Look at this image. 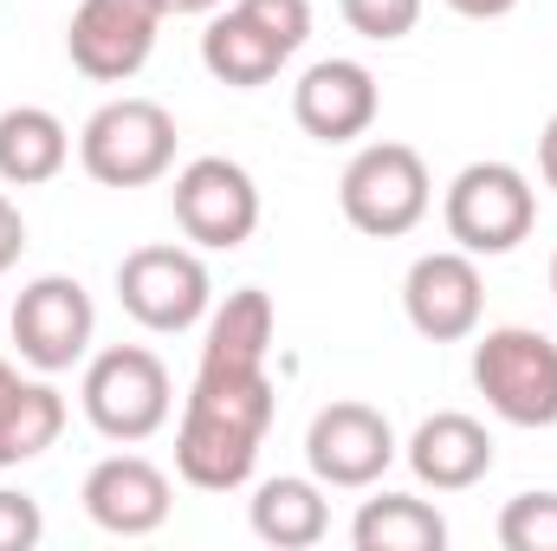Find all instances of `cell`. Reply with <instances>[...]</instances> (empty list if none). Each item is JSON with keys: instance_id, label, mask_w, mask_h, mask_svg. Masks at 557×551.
<instances>
[{"instance_id": "1", "label": "cell", "mask_w": 557, "mask_h": 551, "mask_svg": "<svg viewBox=\"0 0 557 551\" xmlns=\"http://www.w3.org/2000/svg\"><path fill=\"white\" fill-rule=\"evenodd\" d=\"M278 311L260 285L227 292V305L208 318V344L188 383V403L175 421V474L201 493H234L253 480L267 428H273V357Z\"/></svg>"}, {"instance_id": "2", "label": "cell", "mask_w": 557, "mask_h": 551, "mask_svg": "<svg viewBox=\"0 0 557 551\" xmlns=\"http://www.w3.org/2000/svg\"><path fill=\"white\" fill-rule=\"evenodd\" d=\"M78 403L85 421L104 434V441H124L137 448L149 434L169 428L175 415V383H169V364L149 351V344H111L85 364V383H78Z\"/></svg>"}, {"instance_id": "3", "label": "cell", "mask_w": 557, "mask_h": 551, "mask_svg": "<svg viewBox=\"0 0 557 551\" xmlns=\"http://www.w3.org/2000/svg\"><path fill=\"white\" fill-rule=\"evenodd\" d=\"M337 208L357 234L370 241H403L416 234L434 208V182H428V162L409 143H363L344 175H337Z\"/></svg>"}, {"instance_id": "4", "label": "cell", "mask_w": 557, "mask_h": 551, "mask_svg": "<svg viewBox=\"0 0 557 551\" xmlns=\"http://www.w3.org/2000/svg\"><path fill=\"white\" fill-rule=\"evenodd\" d=\"M441 221H447V234H454L460 254L499 260V254H512L519 241H532V228H539V188H532V175L512 169V162H467V169L447 182Z\"/></svg>"}, {"instance_id": "5", "label": "cell", "mask_w": 557, "mask_h": 551, "mask_svg": "<svg viewBox=\"0 0 557 551\" xmlns=\"http://www.w3.org/2000/svg\"><path fill=\"white\" fill-rule=\"evenodd\" d=\"M473 390L512 428L557 421V344L532 325H493L473 344Z\"/></svg>"}, {"instance_id": "6", "label": "cell", "mask_w": 557, "mask_h": 551, "mask_svg": "<svg viewBox=\"0 0 557 551\" xmlns=\"http://www.w3.org/2000/svg\"><path fill=\"white\" fill-rule=\"evenodd\" d=\"M78 162L104 188H149L175 169V118L156 98H111L85 118Z\"/></svg>"}, {"instance_id": "7", "label": "cell", "mask_w": 557, "mask_h": 551, "mask_svg": "<svg viewBox=\"0 0 557 551\" xmlns=\"http://www.w3.org/2000/svg\"><path fill=\"white\" fill-rule=\"evenodd\" d=\"M91 338H98V305L72 273H39L33 285H20V298H13L20 364H33L39 377H59L91 357Z\"/></svg>"}, {"instance_id": "8", "label": "cell", "mask_w": 557, "mask_h": 551, "mask_svg": "<svg viewBox=\"0 0 557 551\" xmlns=\"http://www.w3.org/2000/svg\"><path fill=\"white\" fill-rule=\"evenodd\" d=\"M169 208H175V228L208 254H234L260 228V188L234 156H195L188 169H175Z\"/></svg>"}, {"instance_id": "9", "label": "cell", "mask_w": 557, "mask_h": 551, "mask_svg": "<svg viewBox=\"0 0 557 551\" xmlns=\"http://www.w3.org/2000/svg\"><path fill=\"white\" fill-rule=\"evenodd\" d=\"M117 305L143 331H195L214 305V279L195 247H137L117 267Z\"/></svg>"}, {"instance_id": "10", "label": "cell", "mask_w": 557, "mask_h": 551, "mask_svg": "<svg viewBox=\"0 0 557 551\" xmlns=\"http://www.w3.org/2000/svg\"><path fill=\"white\" fill-rule=\"evenodd\" d=\"M396 428L376 403H324L305 428V461H311V480L324 487H344V493H363L389 474L396 461Z\"/></svg>"}, {"instance_id": "11", "label": "cell", "mask_w": 557, "mask_h": 551, "mask_svg": "<svg viewBox=\"0 0 557 551\" xmlns=\"http://www.w3.org/2000/svg\"><path fill=\"white\" fill-rule=\"evenodd\" d=\"M162 0H78L65 26V52L91 85H131L162 33Z\"/></svg>"}, {"instance_id": "12", "label": "cell", "mask_w": 557, "mask_h": 551, "mask_svg": "<svg viewBox=\"0 0 557 551\" xmlns=\"http://www.w3.org/2000/svg\"><path fill=\"white\" fill-rule=\"evenodd\" d=\"M403 311L428 344H460L480 331V311H486V279L473 267V254L460 247H441V254H421L409 279H403Z\"/></svg>"}, {"instance_id": "13", "label": "cell", "mask_w": 557, "mask_h": 551, "mask_svg": "<svg viewBox=\"0 0 557 551\" xmlns=\"http://www.w3.org/2000/svg\"><path fill=\"white\" fill-rule=\"evenodd\" d=\"M383 111V85L363 59H318L298 85H292V118L298 131L318 143H357L370 137Z\"/></svg>"}, {"instance_id": "14", "label": "cell", "mask_w": 557, "mask_h": 551, "mask_svg": "<svg viewBox=\"0 0 557 551\" xmlns=\"http://www.w3.org/2000/svg\"><path fill=\"white\" fill-rule=\"evenodd\" d=\"M78 500H85L91 526H104V532H117V539H149V532H162V519H169V506H175V487H169V474H162L156 461H143V454H104V461L85 474Z\"/></svg>"}, {"instance_id": "15", "label": "cell", "mask_w": 557, "mask_h": 551, "mask_svg": "<svg viewBox=\"0 0 557 551\" xmlns=\"http://www.w3.org/2000/svg\"><path fill=\"white\" fill-rule=\"evenodd\" d=\"M409 467L434 493H467L493 474V434L467 409H441L409 434Z\"/></svg>"}, {"instance_id": "16", "label": "cell", "mask_w": 557, "mask_h": 551, "mask_svg": "<svg viewBox=\"0 0 557 551\" xmlns=\"http://www.w3.org/2000/svg\"><path fill=\"white\" fill-rule=\"evenodd\" d=\"M285 59H292V52L278 46L240 0L221 7V13L208 20V33H201V65H208L227 91H260V85H273Z\"/></svg>"}, {"instance_id": "17", "label": "cell", "mask_w": 557, "mask_h": 551, "mask_svg": "<svg viewBox=\"0 0 557 551\" xmlns=\"http://www.w3.org/2000/svg\"><path fill=\"white\" fill-rule=\"evenodd\" d=\"M59 434H65V396H59L52 383L20 377V370L0 357V467L39 461Z\"/></svg>"}, {"instance_id": "18", "label": "cell", "mask_w": 557, "mask_h": 551, "mask_svg": "<svg viewBox=\"0 0 557 551\" xmlns=\"http://www.w3.org/2000/svg\"><path fill=\"white\" fill-rule=\"evenodd\" d=\"M253 539L273 551H305L331 532V506H324V480H305V474H278V480H260L253 506Z\"/></svg>"}, {"instance_id": "19", "label": "cell", "mask_w": 557, "mask_h": 551, "mask_svg": "<svg viewBox=\"0 0 557 551\" xmlns=\"http://www.w3.org/2000/svg\"><path fill=\"white\" fill-rule=\"evenodd\" d=\"M72 162V131L46 105H7L0 111V182L39 188Z\"/></svg>"}, {"instance_id": "20", "label": "cell", "mask_w": 557, "mask_h": 551, "mask_svg": "<svg viewBox=\"0 0 557 551\" xmlns=\"http://www.w3.org/2000/svg\"><path fill=\"white\" fill-rule=\"evenodd\" d=\"M350 546L357 551H441L447 546V519L416 493H376V500L357 506Z\"/></svg>"}, {"instance_id": "21", "label": "cell", "mask_w": 557, "mask_h": 551, "mask_svg": "<svg viewBox=\"0 0 557 551\" xmlns=\"http://www.w3.org/2000/svg\"><path fill=\"white\" fill-rule=\"evenodd\" d=\"M499 546L506 551H557V493H519L499 506Z\"/></svg>"}, {"instance_id": "22", "label": "cell", "mask_w": 557, "mask_h": 551, "mask_svg": "<svg viewBox=\"0 0 557 551\" xmlns=\"http://www.w3.org/2000/svg\"><path fill=\"white\" fill-rule=\"evenodd\" d=\"M337 13H344L350 33H363V39H376V46L409 39L421 26V0H337Z\"/></svg>"}, {"instance_id": "23", "label": "cell", "mask_w": 557, "mask_h": 551, "mask_svg": "<svg viewBox=\"0 0 557 551\" xmlns=\"http://www.w3.org/2000/svg\"><path fill=\"white\" fill-rule=\"evenodd\" d=\"M39 539H46V513H39V500L0 487V551H33Z\"/></svg>"}, {"instance_id": "24", "label": "cell", "mask_w": 557, "mask_h": 551, "mask_svg": "<svg viewBox=\"0 0 557 551\" xmlns=\"http://www.w3.org/2000/svg\"><path fill=\"white\" fill-rule=\"evenodd\" d=\"M240 7L273 33L285 52H298V46L311 39V0H240Z\"/></svg>"}, {"instance_id": "25", "label": "cell", "mask_w": 557, "mask_h": 551, "mask_svg": "<svg viewBox=\"0 0 557 551\" xmlns=\"http://www.w3.org/2000/svg\"><path fill=\"white\" fill-rule=\"evenodd\" d=\"M20 254H26V221H20V208L0 195V273H13Z\"/></svg>"}, {"instance_id": "26", "label": "cell", "mask_w": 557, "mask_h": 551, "mask_svg": "<svg viewBox=\"0 0 557 551\" xmlns=\"http://www.w3.org/2000/svg\"><path fill=\"white\" fill-rule=\"evenodd\" d=\"M447 7H454L460 20H506L519 0H447Z\"/></svg>"}, {"instance_id": "27", "label": "cell", "mask_w": 557, "mask_h": 551, "mask_svg": "<svg viewBox=\"0 0 557 551\" xmlns=\"http://www.w3.org/2000/svg\"><path fill=\"white\" fill-rule=\"evenodd\" d=\"M539 175H545V188H557V111L545 124V137H539Z\"/></svg>"}, {"instance_id": "28", "label": "cell", "mask_w": 557, "mask_h": 551, "mask_svg": "<svg viewBox=\"0 0 557 551\" xmlns=\"http://www.w3.org/2000/svg\"><path fill=\"white\" fill-rule=\"evenodd\" d=\"M227 0H162V13H221Z\"/></svg>"}, {"instance_id": "29", "label": "cell", "mask_w": 557, "mask_h": 551, "mask_svg": "<svg viewBox=\"0 0 557 551\" xmlns=\"http://www.w3.org/2000/svg\"><path fill=\"white\" fill-rule=\"evenodd\" d=\"M552 292H557V260H552Z\"/></svg>"}]
</instances>
